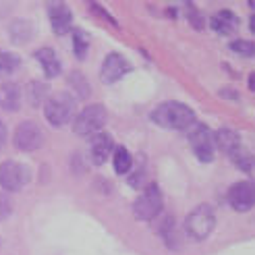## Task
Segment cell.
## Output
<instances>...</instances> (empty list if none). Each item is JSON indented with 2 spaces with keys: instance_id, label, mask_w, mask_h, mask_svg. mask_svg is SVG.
<instances>
[{
  "instance_id": "11",
  "label": "cell",
  "mask_w": 255,
  "mask_h": 255,
  "mask_svg": "<svg viewBox=\"0 0 255 255\" xmlns=\"http://www.w3.org/2000/svg\"><path fill=\"white\" fill-rule=\"evenodd\" d=\"M48 15H50V23H52V29H54L56 35H65V33L71 31L73 12L67 4H62V2L48 4Z\"/></svg>"
},
{
  "instance_id": "1",
  "label": "cell",
  "mask_w": 255,
  "mask_h": 255,
  "mask_svg": "<svg viewBox=\"0 0 255 255\" xmlns=\"http://www.w3.org/2000/svg\"><path fill=\"white\" fill-rule=\"evenodd\" d=\"M151 121L164 129L183 131L195 123V112L181 102H164L151 110Z\"/></svg>"
},
{
  "instance_id": "9",
  "label": "cell",
  "mask_w": 255,
  "mask_h": 255,
  "mask_svg": "<svg viewBox=\"0 0 255 255\" xmlns=\"http://www.w3.org/2000/svg\"><path fill=\"white\" fill-rule=\"evenodd\" d=\"M228 201L237 212H247L255 206V185L251 181L235 183L228 189Z\"/></svg>"
},
{
  "instance_id": "13",
  "label": "cell",
  "mask_w": 255,
  "mask_h": 255,
  "mask_svg": "<svg viewBox=\"0 0 255 255\" xmlns=\"http://www.w3.org/2000/svg\"><path fill=\"white\" fill-rule=\"evenodd\" d=\"M214 143L218 145L226 156H233L235 151H239V147H241V137H239L233 129H228V127H222V129L214 135Z\"/></svg>"
},
{
  "instance_id": "15",
  "label": "cell",
  "mask_w": 255,
  "mask_h": 255,
  "mask_svg": "<svg viewBox=\"0 0 255 255\" xmlns=\"http://www.w3.org/2000/svg\"><path fill=\"white\" fill-rule=\"evenodd\" d=\"M33 33H35V27L25 19H15L8 25V35L12 44H27L33 37Z\"/></svg>"
},
{
  "instance_id": "14",
  "label": "cell",
  "mask_w": 255,
  "mask_h": 255,
  "mask_svg": "<svg viewBox=\"0 0 255 255\" xmlns=\"http://www.w3.org/2000/svg\"><path fill=\"white\" fill-rule=\"evenodd\" d=\"M35 58L40 60V65L44 67V73H46L48 79L58 77V75H60L62 65H60V60H58V56H56V52H54L52 48H42V50H37Z\"/></svg>"
},
{
  "instance_id": "19",
  "label": "cell",
  "mask_w": 255,
  "mask_h": 255,
  "mask_svg": "<svg viewBox=\"0 0 255 255\" xmlns=\"http://www.w3.org/2000/svg\"><path fill=\"white\" fill-rule=\"evenodd\" d=\"M233 160H235V164L237 166L243 170L249 178H251V183L255 185V158L253 156H245V154H241V149L239 151H235V154L231 156Z\"/></svg>"
},
{
  "instance_id": "22",
  "label": "cell",
  "mask_w": 255,
  "mask_h": 255,
  "mask_svg": "<svg viewBox=\"0 0 255 255\" xmlns=\"http://www.w3.org/2000/svg\"><path fill=\"white\" fill-rule=\"evenodd\" d=\"M46 92H48V87L44 83H29V104L37 106L40 102H44Z\"/></svg>"
},
{
  "instance_id": "5",
  "label": "cell",
  "mask_w": 255,
  "mask_h": 255,
  "mask_svg": "<svg viewBox=\"0 0 255 255\" xmlns=\"http://www.w3.org/2000/svg\"><path fill=\"white\" fill-rule=\"evenodd\" d=\"M189 145L193 149V154L197 156V160L201 162H212L214 160V133L208 129L206 125L201 123H193L189 127Z\"/></svg>"
},
{
  "instance_id": "2",
  "label": "cell",
  "mask_w": 255,
  "mask_h": 255,
  "mask_svg": "<svg viewBox=\"0 0 255 255\" xmlns=\"http://www.w3.org/2000/svg\"><path fill=\"white\" fill-rule=\"evenodd\" d=\"M106 108L100 106V104H92L83 108L77 117L73 119V133L79 135V137H89V135H96L100 133V129L106 125Z\"/></svg>"
},
{
  "instance_id": "27",
  "label": "cell",
  "mask_w": 255,
  "mask_h": 255,
  "mask_svg": "<svg viewBox=\"0 0 255 255\" xmlns=\"http://www.w3.org/2000/svg\"><path fill=\"white\" fill-rule=\"evenodd\" d=\"M249 87L255 92V73H251V75H249Z\"/></svg>"
},
{
  "instance_id": "10",
  "label": "cell",
  "mask_w": 255,
  "mask_h": 255,
  "mask_svg": "<svg viewBox=\"0 0 255 255\" xmlns=\"http://www.w3.org/2000/svg\"><path fill=\"white\" fill-rule=\"evenodd\" d=\"M127 73H131V62L121 54H108L102 62V81L104 83H114Z\"/></svg>"
},
{
  "instance_id": "29",
  "label": "cell",
  "mask_w": 255,
  "mask_h": 255,
  "mask_svg": "<svg viewBox=\"0 0 255 255\" xmlns=\"http://www.w3.org/2000/svg\"><path fill=\"white\" fill-rule=\"evenodd\" d=\"M249 6H251V8H255V0H251V2H249Z\"/></svg>"
},
{
  "instance_id": "16",
  "label": "cell",
  "mask_w": 255,
  "mask_h": 255,
  "mask_svg": "<svg viewBox=\"0 0 255 255\" xmlns=\"http://www.w3.org/2000/svg\"><path fill=\"white\" fill-rule=\"evenodd\" d=\"M0 106L4 110H19L21 106V89L15 83H0Z\"/></svg>"
},
{
  "instance_id": "8",
  "label": "cell",
  "mask_w": 255,
  "mask_h": 255,
  "mask_svg": "<svg viewBox=\"0 0 255 255\" xmlns=\"http://www.w3.org/2000/svg\"><path fill=\"white\" fill-rule=\"evenodd\" d=\"M12 143L19 151H35L44 145V131L42 127L37 123H31V121H25L17 127L15 131V139Z\"/></svg>"
},
{
  "instance_id": "3",
  "label": "cell",
  "mask_w": 255,
  "mask_h": 255,
  "mask_svg": "<svg viewBox=\"0 0 255 255\" xmlns=\"http://www.w3.org/2000/svg\"><path fill=\"white\" fill-rule=\"evenodd\" d=\"M214 226H216V214L212 206H197L185 220V231L193 241L208 239L214 231Z\"/></svg>"
},
{
  "instance_id": "18",
  "label": "cell",
  "mask_w": 255,
  "mask_h": 255,
  "mask_svg": "<svg viewBox=\"0 0 255 255\" xmlns=\"http://www.w3.org/2000/svg\"><path fill=\"white\" fill-rule=\"evenodd\" d=\"M112 162H114V170H117V174H127L133 168V158H131V154L125 147L114 149Z\"/></svg>"
},
{
  "instance_id": "12",
  "label": "cell",
  "mask_w": 255,
  "mask_h": 255,
  "mask_svg": "<svg viewBox=\"0 0 255 255\" xmlns=\"http://www.w3.org/2000/svg\"><path fill=\"white\" fill-rule=\"evenodd\" d=\"M114 143H112V137L108 133H96L92 139V145H89V156H92V162L96 166H102L112 154Z\"/></svg>"
},
{
  "instance_id": "24",
  "label": "cell",
  "mask_w": 255,
  "mask_h": 255,
  "mask_svg": "<svg viewBox=\"0 0 255 255\" xmlns=\"http://www.w3.org/2000/svg\"><path fill=\"white\" fill-rule=\"evenodd\" d=\"M71 83L75 85V89H77V92H79V96H81V98H87V94H89V87H87L85 79L81 77L79 73H73V75H71Z\"/></svg>"
},
{
  "instance_id": "28",
  "label": "cell",
  "mask_w": 255,
  "mask_h": 255,
  "mask_svg": "<svg viewBox=\"0 0 255 255\" xmlns=\"http://www.w3.org/2000/svg\"><path fill=\"white\" fill-rule=\"evenodd\" d=\"M249 29H251V31L255 33V15H253V17L249 19Z\"/></svg>"
},
{
  "instance_id": "26",
  "label": "cell",
  "mask_w": 255,
  "mask_h": 255,
  "mask_svg": "<svg viewBox=\"0 0 255 255\" xmlns=\"http://www.w3.org/2000/svg\"><path fill=\"white\" fill-rule=\"evenodd\" d=\"M4 143H6V127L0 123V149L4 147Z\"/></svg>"
},
{
  "instance_id": "6",
  "label": "cell",
  "mask_w": 255,
  "mask_h": 255,
  "mask_svg": "<svg viewBox=\"0 0 255 255\" xmlns=\"http://www.w3.org/2000/svg\"><path fill=\"white\" fill-rule=\"evenodd\" d=\"M162 206H164L162 191L158 189V185H149L143 193L139 195V199L133 203V214L137 220L147 222V220L158 218L162 212Z\"/></svg>"
},
{
  "instance_id": "21",
  "label": "cell",
  "mask_w": 255,
  "mask_h": 255,
  "mask_svg": "<svg viewBox=\"0 0 255 255\" xmlns=\"http://www.w3.org/2000/svg\"><path fill=\"white\" fill-rule=\"evenodd\" d=\"M21 67V58L6 50H0V73H12Z\"/></svg>"
},
{
  "instance_id": "20",
  "label": "cell",
  "mask_w": 255,
  "mask_h": 255,
  "mask_svg": "<svg viewBox=\"0 0 255 255\" xmlns=\"http://www.w3.org/2000/svg\"><path fill=\"white\" fill-rule=\"evenodd\" d=\"M73 48H75V56L79 60H83L87 54V48H89V37L85 31H81V29L73 31Z\"/></svg>"
},
{
  "instance_id": "7",
  "label": "cell",
  "mask_w": 255,
  "mask_h": 255,
  "mask_svg": "<svg viewBox=\"0 0 255 255\" xmlns=\"http://www.w3.org/2000/svg\"><path fill=\"white\" fill-rule=\"evenodd\" d=\"M31 181V170L21 162L6 160L0 166V185L4 191H21Z\"/></svg>"
},
{
  "instance_id": "25",
  "label": "cell",
  "mask_w": 255,
  "mask_h": 255,
  "mask_svg": "<svg viewBox=\"0 0 255 255\" xmlns=\"http://www.w3.org/2000/svg\"><path fill=\"white\" fill-rule=\"evenodd\" d=\"M10 212H12V203H10V199H8L4 193H0V220L8 218Z\"/></svg>"
},
{
  "instance_id": "4",
  "label": "cell",
  "mask_w": 255,
  "mask_h": 255,
  "mask_svg": "<svg viewBox=\"0 0 255 255\" xmlns=\"http://www.w3.org/2000/svg\"><path fill=\"white\" fill-rule=\"evenodd\" d=\"M75 112V98L67 92H58L52 98H48L46 106H44V114L50 125L54 127H62L73 119Z\"/></svg>"
},
{
  "instance_id": "23",
  "label": "cell",
  "mask_w": 255,
  "mask_h": 255,
  "mask_svg": "<svg viewBox=\"0 0 255 255\" xmlns=\"http://www.w3.org/2000/svg\"><path fill=\"white\" fill-rule=\"evenodd\" d=\"M231 50L241 56H253L255 54V44L253 42H247V40H235L231 42Z\"/></svg>"
},
{
  "instance_id": "17",
  "label": "cell",
  "mask_w": 255,
  "mask_h": 255,
  "mask_svg": "<svg viewBox=\"0 0 255 255\" xmlns=\"http://www.w3.org/2000/svg\"><path fill=\"white\" fill-rule=\"evenodd\" d=\"M237 23L239 21H237V17L233 15L231 10H222V12H218V15L212 17V29L222 33V35H228V33L235 31Z\"/></svg>"
}]
</instances>
